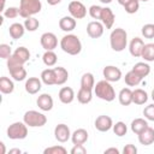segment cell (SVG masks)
I'll return each instance as SVG.
<instances>
[{
    "label": "cell",
    "mask_w": 154,
    "mask_h": 154,
    "mask_svg": "<svg viewBox=\"0 0 154 154\" xmlns=\"http://www.w3.org/2000/svg\"><path fill=\"white\" fill-rule=\"evenodd\" d=\"M142 79H143V77H141L138 73H136V72L132 71V70H130V71L125 75V77H124L125 84L129 85V87H136V85H138V84L142 82Z\"/></svg>",
    "instance_id": "obj_28"
},
{
    "label": "cell",
    "mask_w": 154,
    "mask_h": 154,
    "mask_svg": "<svg viewBox=\"0 0 154 154\" xmlns=\"http://www.w3.org/2000/svg\"><path fill=\"white\" fill-rule=\"evenodd\" d=\"M102 75H103V78L108 82H118L120 81V78L123 77V73H122V70L114 65H107L103 67L102 70Z\"/></svg>",
    "instance_id": "obj_9"
},
{
    "label": "cell",
    "mask_w": 154,
    "mask_h": 154,
    "mask_svg": "<svg viewBox=\"0 0 154 154\" xmlns=\"http://www.w3.org/2000/svg\"><path fill=\"white\" fill-rule=\"evenodd\" d=\"M10 71L11 77L17 81V82H22L26 78V70L24 69V65H14L11 67H7Z\"/></svg>",
    "instance_id": "obj_18"
},
{
    "label": "cell",
    "mask_w": 154,
    "mask_h": 154,
    "mask_svg": "<svg viewBox=\"0 0 154 154\" xmlns=\"http://www.w3.org/2000/svg\"><path fill=\"white\" fill-rule=\"evenodd\" d=\"M14 90V83L11 78L2 76L0 78V91L2 94H11Z\"/></svg>",
    "instance_id": "obj_29"
},
{
    "label": "cell",
    "mask_w": 154,
    "mask_h": 154,
    "mask_svg": "<svg viewBox=\"0 0 154 154\" xmlns=\"http://www.w3.org/2000/svg\"><path fill=\"white\" fill-rule=\"evenodd\" d=\"M123 153H124V154H136V153H137V148H136L134 144L129 143V144H126V146L124 147Z\"/></svg>",
    "instance_id": "obj_46"
},
{
    "label": "cell",
    "mask_w": 154,
    "mask_h": 154,
    "mask_svg": "<svg viewBox=\"0 0 154 154\" xmlns=\"http://www.w3.org/2000/svg\"><path fill=\"white\" fill-rule=\"evenodd\" d=\"M137 1H143V2H146V1H148V0H137Z\"/></svg>",
    "instance_id": "obj_55"
},
{
    "label": "cell",
    "mask_w": 154,
    "mask_h": 154,
    "mask_svg": "<svg viewBox=\"0 0 154 154\" xmlns=\"http://www.w3.org/2000/svg\"><path fill=\"white\" fill-rule=\"evenodd\" d=\"M24 26H25V30H28V31H35V30L38 29L40 22L35 17H29V18H25Z\"/></svg>",
    "instance_id": "obj_36"
},
{
    "label": "cell",
    "mask_w": 154,
    "mask_h": 154,
    "mask_svg": "<svg viewBox=\"0 0 154 154\" xmlns=\"http://www.w3.org/2000/svg\"><path fill=\"white\" fill-rule=\"evenodd\" d=\"M59 28L65 32H71L76 28V19L71 16H65L59 20Z\"/></svg>",
    "instance_id": "obj_21"
},
{
    "label": "cell",
    "mask_w": 154,
    "mask_h": 154,
    "mask_svg": "<svg viewBox=\"0 0 154 154\" xmlns=\"http://www.w3.org/2000/svg\"><path fill=\"white\" fill-rule=\"evenodd\" d=\"M88 131L85 129H77L72 132L71 135V141L73 144H84L87 141H88Z\"/></svg>",
    "instance_id": "obj_20"
},
{
    "label": "cell",
    "mask_w": 154,
    "mask_h": 154,
    "mask_svg": "<svg viewBox=\"0 0 154 154\" xmlns=\"http://www.w3.org/2000/svg\"><path fill=\"white\" fill-rule=\"evenodd\" d=\"M95 87V78L94 75L90 72H85L82 75L81 77V88H85V89H90L94 90Z\"/></svg>",
    "instance_id": "obj_32"
},
{
    "label": "cell",
    "mask_w": 154,
    "mask_h": 154,
    "mask_svg": "<svg viewBox=\"0 0 154 154\" xmlns=\"http://www.w3.org/2000/svg\"><path fill=\"white\" fill-rule=\"evenodd\" d=\"M144 47V42L141 37H134L129 43V52L134 58H140Z\"/></svg>",
    "instance_id": "obj_14"
},
{
    "label": "cell",
    "mask_w": 154,
    "mask_h": 154,
    "mask_svg": "<svg viewBox=\"0 0 154 154\" xmlns=\"http://www.w3.org/2000/svg\"><path fill=\"white\" fill-rule=\"evenodd\" d=\"M118 100L122 106H129L132 103V90L130 88H123L118 94Z\"/></svg>",
    "instance_id": "obj_26"
},
{
    "label": "cell",
    "mask_w": 154,
    "mask_h": 154,
    "mask_svg": "<svg viewBox=\"0 0 154 154\" xmlns=\"http://www.w3.org/2000/svg\"><path fill=\"white\" fill-rule=\"evenodd\" d=\"M24 88L28 94H31V95L37 94L42 88V81H41V78H37V77H29L25 81Z\"/></svg>",
    "instance_id": "obj_13"
},
{
    "label": "cell",
    "mask_w": 154,
    "mask_h": 154,
    "mask_svg": "<svg viewBox=\"0 0 154 154\" xmlns=\"http://www.w3.org/2000/svg\"><path fill=\"white\" fill-rule=\"evenodd\" d=\"M45 154H66L67 150L63 146H52L43 150Z\"/></svg>",
    "instance_id": "obj_42"
},
{
    "label": "cell",
    "mask_w": 154,
    "mask_h": 154,
    "mask_svg": "<svg viewBox=\"0 0 154 154\" xmlns=\"http://www.w3.org/2000/svg\"><path fill=\"white\" fill-rule=\"evenodd\" d=\"M5 2H6V0H1V11L5 10Z\"/></svg>",
    "instance_id": "obj_53"
},
{
    "label": "cell",
    "mask_w": 154,
    "mask_h": 154,
    "mask_svg": "<svg viewBox=\"0 0 154 154\" xmlns=\"http://www.w3.org/2000/svg\"><path fill=\"white\" fill-rule=\"evenodd\" d=\"M105 154H119L120 152H119V149L118 148H114V147H111V148H107V149H105V152H103Z\"/></svg>",
    "instance_id": "obj_47"
},
{
    "label": "cell",
    "mask_w": 154,
    "mask_h": 154,
    "mask_svg": "<svg viewBox=\"0 0 154 154\" xmlns=\"http://www.w3.org/2000/svg\"><path fill=\"white\" fill-rule=\"evenodd\" d=\"M23 122L29 126V128H41L43 125H46L47 123V117L38 112V111H26L23 116Z\"/></svg>",
    "instance_id": "obj_5"
},
{
    "label": "cell",
    "mask_w": 154,
    "mask_h": 154,
    "mask_svg": "<svg viewBox=\"0 0 154 154\" xmlns=\"http://www.w3.org/2000/svg\"><path fill=\"white\" fill-rule=\"evenodd\" d=\"M141 32L144 38H154V24L152 23L144 24L141 29Z\"/></svg>",
    "instance_id": "obj_39"
},
{
    "label": "cell",
    "mask_w": 154,
    "mask_h": 154,
    "mask_svg": "<svg viewBox=\"0 0 154 154\" xmlns=\"http://www.w3.org/2000/svg\"><path fill=\"white\" fill-rule=\"evenodd\" d=\"M69 13L75 19H83L87 16V7L78 0H72L67 6Z\"/></svg>",
    "instance_id": "obj_7"
},
{
    "label": "cell",
    "mask_w": 154,
    "mask_h": 154,
    "mask_svg": "<svg viewBox=\"0 0 154 154\" xmlns=\"http://www.w3.org/2000/svg\"><path fill=\"white\" fill-rule=\"evenodd\" d=\"M94 94L106 101V102H111L116 99V91H114V88L112 87L111 82L106 81V79H102V81H99L95 87H94Z\"/></svg>",
    "instance_id": "obj_3"
},
{
    "label": "cell",
    "mask_w": 154,
    "mask_h": 154,
    "mask_svg": "<svg viewBox=\"0 0 154 154\" xmlns=\"http://www.w3.org/2000/svg\"><path fill=\"white\" fill-rule=\"evenodd\" d=\"M94 126L100 132H107V131H109L113 128V120H112V118L109 116L102 114V116H99L95 119Z\"/></svg>",
    "instance_id": "obj_11"
},
{
    "label": "cell",
    "mask_w": 154,
    "mask_h": 154,
    "mask_svg": "<svg viewBox=\"0 0 154 154\" xmlns=\"http://www.w3.org/2000/svg\"><path fill=\"white\" fill-rule=\"evenodd\" d=\"M71 154H85L87 149L84 147V144H73V147L71 148Z\"/></svg>",
    "instance_id": "obj_45"
},
{
    "label": "cell",
    "mask_w": 154,
    "mask_h": 154,
    "mask_svg": "<svg viewBox=\"0 0 154 154\" xmlns=\"http://www.w3.org/2000/svg\"><path fill=\"white\" fill-rule=\"evenodd\" d=\"M60 48L70 55H77L82 51V42L77 35L67 34L60 40Z\"/></svg>",
    "instance_id": "obj_1"
},
{
    "label": "cell",
    "mask_w": 154,
    "mask_h": 154,
    "mask_svg": "<svg viewBox=\"0 0 154 154\" xmlns=\"http://www.w3.org/2000/svg\"><path fill=\"white\" fill-rule=\"evenodd\" d=\"M59 100L61 103L64 105H67V103H71L73 100H75V91L71 87H63L60 90H59Z\"/></svg>",
    "instance_id": "obj_17"
},
{
    "label": "cell",
    "mask_w": 154,
    "mask_h": 154,
    "mask_svg": "<svg viewBox=\"0 0 154 154\" xmlns=\"http://www.w3.org/2000/svg\"><path fill=\"white\" fill-rule=\"evenodd\" d=\"M141 58L144 59V61H154V43H144Z\"/></svg>",
    "instance_id": "obj_34"
},
{
    "label": "cell",
    "mask_w": 154,
    "mask_h": 154,
    "mask_svg": "<svg viewBox=\"0 0 154 154\" xmlns=\"http://www.w3.org/2000/svg\"><path fill=\"white\" fill-rule=\"evenodd\" d=\"M8 153H10V154H20V153H22V150H20V149H18V148H13V149H10V150H8Z\"/></svg>",
    "instance_id": "obj_49"
},
{
    "label": "cell",
    "mask_w": 154,
    "mask_h": 154,
    "mask_svg": "<svg viewBox=\"0 0 154 154\" xmlns=\"http://www.w3.org/2000/svg\"><path fill=\"white\" fill-rule=\"evenodd\" d=\"M124 7V10H125V12L126 13H129V14H134V13H136L137 11H138V8H140V1H137V0H130L125 6H123Z\"/></svg>",
    "instance_id": "obj_38"
},
{
    "label": "cell",
    "mask_w": 154,
    "mask_h": 154,
    "mask_svg": "<svg viewBox=\"0 0 154 154\" xmlns=\"http://www.w3.org/2000/svg\"><path fill=\"white\" fill-rule=\"evenodd\" d=\"M132 71H135L136 73H138L141 77H147L149 73H150V66L146 63V61H140V63H136L132 69Z\"/></svg>",
    "instance_id": "obj_33"
},
{
    "label": "cell",
    "mask_w": 154,
    "mask_h": 154,
    "mask_svg": "<svg viewBox=\"0 0 154 154\" xmlns=\"http://www.w3.org/2000/svg\"><path fill=\"white\" fill-rule=\"evenodd\" d=\"M143 116H144V118L147 120L154 122V103H150V105H148V106L144 107Z\"/></svg>",
    "instance_id": "obj_44"
},
{
    "label": "cell",
    "mask_w": 154,
    "mask_h": 154,
    "mask_svg": "<svg viewBox=\"0 0 154 154\" xmlns=\"http://www.w3.org/2000/svg\"><path fill=\"white\" fill-rule=\"evenodd\" d=\"M53 69H54V73H55V85L65 84L66 81L69 79L67 70L63 66H57V67H53Z\"/></svg>",
    "instance_id": "obj_24"
},
{
    "label": "cell",
    "mask_w": 154,
    "mask_h": 154,
    "mask_svg": "<svg viewBox=\"0 0 154 154\" xmlns=\"http://www.w3.org/2000/svg\"><path fill=\"white\" fill-rule=\"evenodd\" d=\"M2 14L7 19H13V18H16V17L19 16V7H14V6L7 7V8H5L2 11Z\"/></svg>",
    "instance_id": "obj_40"
},
{
    "label": "cell",
    "mask_w": 154,
    "mask_h": 154,
    "mask_svg": "<svg viewBox=\"0 0 154 154\" xmlns=\"http://www.w3.org/2000/svg\"><path fill=\"white\" fill-rule=\"evenodd\" d=\"M150 97H152V100H153V102H154V89L152 90V94H150Z\"/></svg>",
    "instance_id": "obj_54"
},
{
    "label": "cell",
    "mask_w": 154,
    "mask_h": 154,
    "mask_svg": "<svg viewBox=\"0 0 154 154\" xmlns=\"http://www.w3.org/2000/svg\"><path fill=\"white\" fill-rule=\"evenodd\" d=\"M117 1H118V4H119V5H122V6H125V5H126V4H128L130 0H117Z\"/></svg>",
    "instance_id": "obj_51"
},
{
    "label": "cell",
    "mask_w": 154,
    "mask_h": 154,
    "mask_svg": "<svg viewBox=\"0 0 154 154\" xmlns=\"http://www.w3.org/2000/svg\"><path fill=\"white\" fill-rule=\"evenodd\" d=\"M113 132L118 136V137H123L124 135H126L128 132V126L124 122H117L116 124H113Z\"/></svg>",
    "instance_id": "obj_37"
},
{
    "label": "cell",
    "mask_w": 154,
    "mask_h": 154,
    "mask_svg": "<svg viewBox=\"0 0 154 154\" xmlns=\"http://www.w3.org/2000/svg\"><path fill=\"white\" fill-rule=\"evenodd\" d=\"M36 103H37L38 108H40L41 111H43V112H48V111H51V109L53 108V105H54V102H53V97H52L49 94H47V93L41 94V95L37 97Z\"/></svg>",
    "instance_id": "obj_15"
},
{
    "label": "cell",
    "mask_w": 154,
    "mask_h": 154,
    "mask_svg": "<svg viewBox=\"0 0 154 154\" xmlns=\"http://www.w3.org/2000/svg\"><path fill=\"white\" fill-rule=\"evenodd\" d=\"M0 154H5L6 153V150H5V143L4 142H0Z\"/></svg>",
    "instance_id": "obj_50"
},
{
    "label": "cell",
    "mask_w": 154,
    "mask_h": 154,
    "mask_svg": "<svg viewBox=\"0 0 154 154\" xmlns=\"http://www.w3.org/2000/svg\"><path fill=\"white\" fill-rule=\"evenodd\" d=\"M42 10V4L40 0H20L19 2V16L22 18H29Z\"/></svg>",
    "instance_id": "obj_4"
},
{
    "label": "cell",
    "mask_w": 154,
    "mask_h": 154,
    "mask_svg": "<svg viewBox=\"0 0 154 154\" xmlns=\"http://www.w3.org/2000/svg\"><path fill=\"white\" fill-rule=\"evenodd\" d=\"M100 2H102V4H111L113 0H99Z\"/></svg>",
    "instance_id": "obj_52"
},
{
    "label": "cell",
    "mask_w": 154,
    "mask_h": 154,
    "mask_svg": "<svg viewBox=\"0 0 154 154\" xmlns=\"http://www.w3.org/2000/svg\"><path fill=\"white\" fill-rule=\"evenodd\" d=\"M60 2H61V0H47V4L51 5V6H55V5L60 4Z\"/></svg>",
    "instance_id": "obj_48"
},
{
    "label": "cell",
    "mask_w": 154,
    "mask_h": 154,
    "mask_svg": "<svg viewBox=\"0 0 154 154\" xmlns=\"http://www.w3.org/2000/svg\"><path fill=\"white\" fill-rule=\"evenodd\" d=\"M148 126H149V125H148V122H147V119H144V118H136V119H134V120L131 122V124H130L131 131H132L134 134H136V135L141 134V132H142L143 130H146Z\"/></svg>",
    "instance_id": "obj_25"
},
{
    "label": "cell",
    "mask_w": 154,
    "mask_h": 154,
    "mask_svg": "<svg viewBox=\"0 0 154 154\" xmlns=\"http://www.w3.org/2000/svg\"><path fill=\"white\" fill-rule=\"evenodd\" d=\"M12 54L13 53H12V49H11L10 45H6V43H1L0 45V58L7 60Z\"/></svg>",
    "instance_id": "obj_43"
},
{
    "label": "cell",
    "mask_w": 154,
    "mask_h": 154,
    "mask_svg": "<svg viewBox=\"0 0 154 154\" xmlns=\"http://www.w3.org/2000/svg\"><path fill=\"white\" fill-rule=\"evenodd\" d=\"M103 30H105V26L99 20L89 22L88 25H87V34L91 38H99V37H101L103 35Z\"/></svg>",
    "instance_id": "obj_12"
},
{
    "label": "cell",
    "mask_w": 154,
    "mask_h": 154,
    "mask_svg": "<svg viewBox=\"0 0 154 154\" xmlns=\"http://www.w3.org/2000/svg\"><path fill=\"white\" fill-rule=\"evenodd\" d=\"M109 45L114 52H123L128 46V34L123 28H116L111 31Z\"/></svg>",
    "instance_id": "obj_2"
},
{
    "label": "cell",
    "mask_w": 154,
    "mask_h": 154,
    "mask_svg": "<svg viewBox=\"0 0 154 154\" xmlns=\"http://www.w3.org/2000/svg\"><path fill=\"white\" fill-rule=\"evenodd\" d=\"M6 135L10 140H24L28 136V125L24 122H14L7 128Z\"/></svg>",
    "instance_id": "obj_6"
},
{
    "label": "cell",
    "mask_w": 154,
    "mask_h": 154,
    "mask_svg": "<svg viewBox=\"0 0 154 154\" xmlns=\"http://www.w3.org/2000/svg\"><path fill=\"white\" fill-rule=\"evenodd\" d=\"M57 60H58V57L54 53V51H45V53L42 55V61L46 66H48V67L54 66L57 64Z\"/></svg>",
    "instance_id": "obj_35"
},
{
    "label": "cell",
    "mask_w": 154,
    "mask_h": 154,
    "mask_svg": "<svg viewBox=\"0 0 154 154\" xmlns=\"http://www.w3.org/2000/svg\"><path fill=\"white\" fill-rule=\"evenodd\" d=\"M41 81L43 84L46 85H55V73H54V69H46L41 72L40 76Z\"/></svg>",
    "instance_id": "obj_27"
},
{
    "label": "cell",
    "mask_w": 154,
    "mask_h": 154,
    "mask_svg": "<svg viewBox=\"0 0 154 154\" xmlns=\"http://www.w3.org/2000/svg\"><path fill=\"white\" fill-rule=\"evenodd\" d=\"M12 55L14 57V59H16L17 61H19V63L23 64V65L30 59V52H29V49H28L26 47H23V46L16 48V51L13 52Z\"/></svg>",
    "instance_id": "obj_23"
},
{
    "label": "cell",
    "mask_w": 154,
    "mask_h": 154,
    "mask_svg": "<svg viewBox=\"0 0 154 154\" xmlns=\"http://www.w3.org/2000/svg\"><path fill=\"white\" fill-rule=\"evenodd\" d=\"M148 101V94L143 89H135L132 90V102L136 105H144Z\"/></svg>",
    "instance_id": "obj_30"
},
{
    "label": "cell",
    "mask_w": 154,
    "mask_h": 154,
    "mask_svg": "<svg viewBox=\"0 0 154 154\" xmlns=\"http://www.w3.org/2000/svg\"><path fill=\"white\" fill-rule=\"evenodd\" d=\"M102 8L103 7H101V6H99V5H91L90 7H89V10H88V12H89V16L93 18V19H99L100 20V18H101V13H102Z\"/></svg>",
    "instance_id": "obj_41"
},
{
    "label": "cell",
    "mask_w": 154,
    "mask_h": 154,
    "mask_svg": "<svg viewBox=\"0 0 154 154\" xmlns=\"http://www.w3.org/2000/svg\"><path fill=\"white\" fill-rule=\"evenodd\" d=\"M71 135L72 134L70 131V128L64 123H60L54 128V137L60 143H65L71 140Z\"/></svg>",
    "instance_id": "obj_10"
},
{
    "label": "cell",
    "mask_w": 154,
    "mask_h": 154,
    "mask_svg": "<svg viewBox=\"0 0 154 154\" xmlns=\"http://www.w3.org/2000/svg\"><path fill=\"white\" fill-rule=\"evenodd\" d=\"M138 142L143 146H150L154 143V129L148 126L141 134H138Z\"/></svg>",
    "instance_id": "obj_19"
},
{
    "label": "cell",
    "mask_w": 154,
    "mask_h": 154,
    "mask_svg": "<svg viewBox=\"0 0 154 154\" xmlns=\"http://www.w3.org/2000/svg\"><path fill=\"white\" fill-rule=\"evenodd\" d=\"M91 99H93V90L85 89V88H79V90L77 91V100L79 103L87 105L91 101Z\"/></svg>",
    "instance_id": "obj_31"
},
{
    "label": "cell",
    "mask_w": 154,
    "mask_h": 154,
    "mask_svg": "<svg viewBox=\"0 0 154 154\" xmlns=\"http://www.w3.org/2000/svg\"><path fill=\"white\" fill-rule=\"evenodd\" d=\"M25 32V26L22 23H13L8 26V34L13 40L20 38Z\"/></svg>",
    "instance_id": "obj_22"
},
{
    "label": "cell",
    "mask_w": 154,
    "mask_h": 154,
    "mask_svg": "<svg viewBox=\"0 0 154 154\" xmlns=\"http://www.w3.org/2000/svg\"><path fill=\"white\" fill-rule=\"evenodd\" d=\"M40 43L45 51H54L58 47V38L53 32H43L40 37Z\"/></svg>",
    "instance_id": "obj_8"
},
{
    "label": "cell",
    "mask_w": 154,
    "mask_h": 154,
    "mask_svg": "<svg viewBox=\"0 0 154 154\" xmlns=\"http://www.w3.org/2000/svg\"><path fill=\"white\" fill-rule=\"evenodd\" d=\"M114 20H116V16H114L113 11L109 7H103L102 13H101V18H100V22L103 24V26L106 29H112Z\"/></svg>",
    "instance_id": "obj_16"
}]
</instances>
